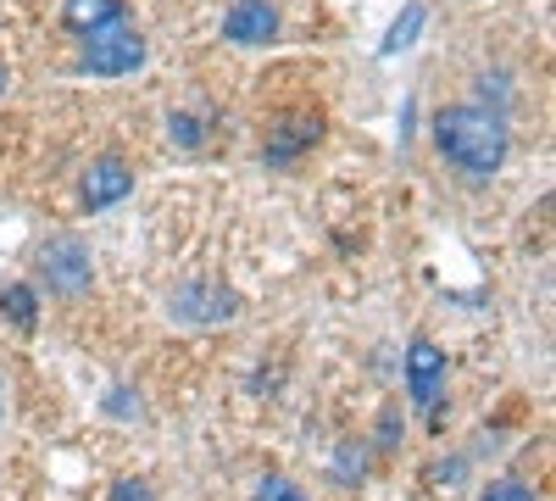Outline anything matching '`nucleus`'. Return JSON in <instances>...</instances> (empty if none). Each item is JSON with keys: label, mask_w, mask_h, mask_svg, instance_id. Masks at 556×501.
I'll use <instances>...</instances> for the list:
<instances>
[{"label": "nucleus", "mask_w": 556, "mask_h": 501, "mask_svg": "<svg viewBox=\"0 0 556 501\" xmlns=\"http://www.w3.org/2000/svg\"><path fill=\"white\" fill-rule=\"evenodd\" d=\"M434 146L468 178H495L506 151H513V128H506V112L468 101V107H445L434 117Z\"/></svg>", "instance_id": "1"}, {"label": "nucleus", "mask_w": 556, "mask_h": 501, "mask_svg": "<svg viewBox=\"0 0 556 501\" xmlns=\"http://www.w3.org/2000/svg\"><path fill=\"white\" fill-rule=\"evenodd\" d=\"M78 67L96 73V78H123V73H134V67H146V34L134 28V17L106 23V28H96V34H84Z\"/></svg>", "instance_id": "2"}, {"label": "nucleus", "mask_w": 556, "mask_h": 501, "mask_svg": "<svg viewBox=\"0 0 556 501\" xmlns=\"http://www.w3.org/2000/svg\"><path fill=\"white\" fill-rule=\"evenodd\" d=\"M39 262H45V285H51L56 296H67V301L89 296V285H96V267H89V246H84L78 235L45 240Z\"/></svg>", "instance_id": "3"}, {"label": "nucleus", "mask_w": 556, "mask_h": 501, "mask_svg": "<svg viewBox=\"0 0 556 501\" xmlns=\"http://www.w3.org/2000/svg\"><path fill=\"white\" fill-rule=\"evenodd\" d=\"M406 396H412V406H424V413H434L440 396H445V351L429 335H417L406 346Z\"/></svg>", "instance_id": "4"}, {"label": "nucleus", "mask_w": 556, "mask_h": 501, "mask_svg": "<svg viewBox=\"0 0 556 501\" xmlns=\"http://www.w3.org/2000/svg\"><path fill=\"white\" fill-rule=\"evenodd\" d=\"M285 34V17H278L273 0H235L223 12V39L228 45H273Z\"/></svg>", "instance_id": "5"}, {"label": "nucleus", "mask_w": 556, "mask_h": 501, "mask_svg": "<svg viewBox=\"0 0 556 501\" xmlns=\"http://www.w3.org/2000/svg\"><path fill=\"white\" fill-rule=\"evenodd\" d=\"M134 190V167L123 156H96L84 173V212H106Z\"/></svg>", "instance_id": "6"}, {"label": "nucleus", "mask_w": 556, "mask_h": 501, "mask_svg": "<svg viewBox=\"0 0 556 501\" xmlns=\"http://www.w3.org/2000/svg\"><path fill=\"white\" fill-rule=\"evenodd\" d=\"M317 134H323V117H317V112H285V117L267 128L262 156H267V162H295L306 146H317Z\"/></svg>", "instance_id": "7"}, {"label": "nucleus", "mask_w": 556, "mask_h": 501, "mask_svg": "<svg viewBox=\"0 0 556 501\" xmlns=\"http://www.w3.org/2000/svg\"><path fill=\"white\" fill-rule=\"evenodd\" d=\"M173 317H184V324H217V317H235V296L217 285H184L173 296Z\"/></svg>", "instance_id": "8"}, {"label": "nucleus", "mask_w": 556, "mask_h": 501, "mask_svg": "<svg viewBox=\"0 0 556 501\" xmlns=\"http://www.w3.org/2000/svg\"><path fill=\"white\" fill-rule=\"evenodd\" d=\"M123 17H128L123 0H67V7H62V23H67L73 34H96V28L123 23Z\"/></svg>", "instance_id": "9"}, {"label": "nucleus", "mask_w": 556, "mask_h": 501, "mask_svg": "<svg viewBox=\"0 0 556 501\" xmlns=\"http://www.w3.org/2000/svg\"><path fill=\"white\" fill-rule=\"evenodd\" d=\"M0 312H7L17 329H34V317H39V296H34V285H7V290H0Z\"/></svg>", "instance_id": "10"}, {"label": "nucleus", "mask_w": 556, "mask_h": 501, "mask_svg": "<svg viewBox=\"0 0 556 501\" xmlns=\"http://www.w3.org/2000/svg\"><path fill=\"white\" fill-rule=\"evenodd\" d=\"M167 134H173V146H184V151L206 146V123H201L195 112H173V117H167Z\"/></svg>", "instance_id": "11"}, {"label": "nucleus", "mask_w": 556, "mask_h": 501, "mask_svg": "<svg viewBox=\"0 0 556 501\" xmlns=\"http://www.w3.org/2000/svg\"><path fill=\"white\" fill-rule=\"evenodd\" d=\"M334 474H340V485H362V474H367V451H362L356 440H345V446L334 451Z\"/></svg>", "instance_id": "12"}, {"label": "nucleus", "mask_w": 556, "mask_h": 501, "mask_svg": "<svg viewBox=\"0 0 556 501\" xmlns=\"http://www.w3.org/2000/svg\"><path fill=\"white\" fill-rule=\"evenodd\" d=\"M256 501H312L295 479H285V474H267L262 485H256Z\"/></svg>", "instance_id": "13"}, {"label": "nucleus", "mask_w": 556, "mask_h": 501, "mask_svg": "<svg viewBox=\"0 0 556 501\" xmlns=\"http://www.w3.org/2000/svg\"><path fill=\"white\" fill-rule=\"evenodd\" d=\"M417 28H424V7H406V17L390 28V39H384V57H395V51H406V45H412V34Z\"/></svg>", "instance_id": "14"}, {"label": "nucleus", "mask_w": 556, "mask_h": 501, "mask_svg": "<svg viewBox=\"0 0 556 501\" xmlns=\"http://www.w3.org/2000/svg\"><path fill=\"white\" fill-rule=\"evenodd\" d=\"M479 501H534V490H529L523 479H495Z\"/></svg>", "instance_id": "15"}, {"label": "nucleus", "mask_w": 556, "mask_h": 501, "mask_svg": "<svg viewBox=\"0 0 556 501\" xmlns=\"http://www.w3.org/2000/svg\"><path fill=\"white\" fill-rule=\"evenodd\" d=\"M112 501H156V496H151L146 479H117V485H112Z\"/></svg>", "instance_id": "16"}, {"label": "nucleus", "mask_w": 556, "mask_h": 501, "mask_svg": "<svg viewBox=\"0 0 556 501\" xmlns=\"http://www.w3.org/2000/svg\"><path fill=\"white\" fill-rule=\"evenodd\" d=\"M395 429H401V413L390 406V413L379 418V451H395Z\"/></svg>", "instance_id": "17"}, {"label": "nucleus", "mask_w": 556, "mask_h": 501, "mask_svg": "<svg viewBox=\"0 0 556 501\" xmlns=\"http://www.w3.org/2000/svg\"><path fill=\"white\" fill-rule=\"evenodd\" d=\"M0 96H7V67H0Z\"/></svg>", "instance_id": "18"}]
</instances>
